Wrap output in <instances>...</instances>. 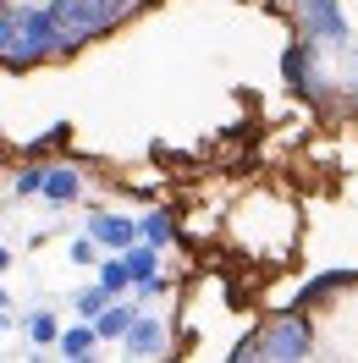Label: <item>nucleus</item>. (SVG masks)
<instances>
[{"label": "nucleus", "mask_w": 358, "mask_h": 363, "mask_svg": "<svg viewBox=\"0 0 358 363\" xmlns=\"http://www.w3.org/2000/svg\"><path fill=\"white\" fill-rule=\"evenodd\" d=\"M314 336H320V347H331L336 358H358V286L331 297L314 314Z\"/></svg>", "instance_id": "obj_3"}, {"label": "nucleus", "mask_w": 358, "mask_h": 363, "mask_svg": "<svg viewBox=\"0 0 358 363\" xmlns=\"http://www.w3.org/2000/svg\"><path fill=\"white\" fill-rule=\"evenodd\" d=\"M221 237H226V248L237 253V259H248L254 270H281L292 253H298L303 209H298L292 193L259 182V187H248V193H237V199L226 204Z\"/></svg>", "instance_id": "obj_1"}, {"label": "nucleus", "mask_w": 358, "mask_h": 363, "mask_svg": "<svg viewBox=\"0 0 358 363\" xmlns=\"http://www.w3.org/2000/svg\"><path fill=\"white\" fill-rule=\"evenodd\" d=\"M336 11H342V28L358 39V0H336Z\"/></svg>", "instance_id": "obj_4"}, {"label": "nucleus", "mask_w": 358, "mask_h": 363, "mask_svg": "<svg viewBox=\"0 0 358 363\" xmlns=\"http://www.w3.org/2000/svg\"><path fill=\"white\" fill-rule=\"evenodd\" d=\"M215 325H226L237 336V347H243V336L254 330V308L237 297V286L226 275H204L193 286V297H188V308H182V347H188V358H226Z\"/></svg>", "instance_id": "obj_2"}]
</instances>
